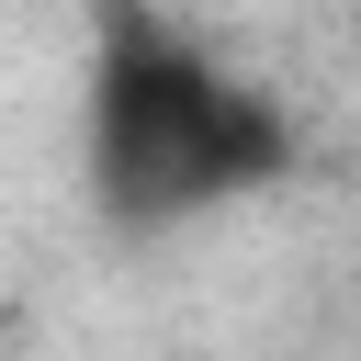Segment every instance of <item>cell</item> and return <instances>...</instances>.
I'll return each mask as SVG.
<instances>
[{
  "instance_id": "obj_1",
  "label": "cell",
  "mask_w": 361,
  "mask_h": 361,
  "mask_svg": "<svg viewBox=\"0 0 361 361\" xmlns=\"http://www.w3.org/2000/svg\"><path fill=\"white\" fill-rule=\"evenodd\" d=\"M282 158H293V124L271 90H248L226 56H203L158 11L113 0L102 56H90V203L124 237H158L237 192H271Z\"/></svg>"
}]
</instances>
